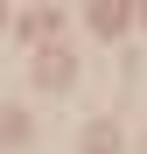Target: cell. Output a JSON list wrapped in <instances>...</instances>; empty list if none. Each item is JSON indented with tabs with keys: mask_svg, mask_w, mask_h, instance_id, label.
Segmentation results:
<instances>
[{
	"mask_svg": "<svg viewBox=\"0 0 147 154\" xmlns=\"http://www.w3.org/2000/svg\"><path fill=\"white\" fill-rule=\"evenodd\" d=\"M112 147H119L112 126H91V133H84V154H112Z\"/></svg>",
	"mask_w": 147,
	"mask_h": 154,
	"instance_id": "1",
	"label": "cell"
},
{
	"mask_svg": "<svg viewBox=\"0 0 147 154\" xmlns=\"http://www.w3.org/2000/svg\"><path fill=\"white\" fill-rule=\"evenodd\" d=\"M119 14H126V0H91V21H98V28H112Z\"/></svg>",
	"mask_w": 147,
	"mask_h": 154,
	"instance_id": "2",
	"label": "cell"
},
{
	"mask_svg": "<svg viewBox=\"0 0 147 154\" xmlns=\"http://www.w3.org/2000/svg\"><path fill=\"white\" fill-rule=\"evenodd\" d=\"M70 77V56H42V84H63Z\"/></svg>",
	"mask_w": 147,
	"mask_h": 154,
	"instance_id": "3",
	"label": "cell"
}]
</instances>
